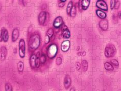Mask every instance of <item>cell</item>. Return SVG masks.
Wrapping results in <instances>:
<instances>
[{"mask_svg": "<svg viewBox=\"0 0 121 91\" xmlns=\"http://www.w3.org/2000/svg\"><path fill=\"white\" fill-rule=\"evenodd\" d=\"M62 36L63 39H68L71 37V32L68 29H65L63 31L62 33Z\"/></svg>", "mask_w": 121, "mask_h": 91, "instance_id": "17", "label": "cell"}, {"mask_svg": "<svg viewBox=\"0 0 121 91\" xmlns=\"http://www.w3.org/2000/svg\"><path fill=\"white\" fill-rule=\"evenodd\" d=\"M78 8L79 10H81L82 9V6H81V1H79L78 3Z\"/></svg>", "mask_w": 121, "mask_h": 91, "instance_id": "34", "label": "cell"}, {"mask_svg": "<svg viewBox=\"0 0 121 91\" xmlns=\"http://www.w3.org/2000/svg\"><path fill=\"white\" fill-rule=\"evenodd\" d=\"M72 84V79L71 77L68 74L65 75L64 78V81H63V84L65 89L66 90H68L69 88V87H71Z\"/></svg>", "mask_w": 121, "mask_h": 91, "instance_id": "8", "label": "cell"}, {"mask_svg": "<svg viewBox=\"0 0 121 91\" xmlns=\"http://www.w3.org/2000/svg\"><path fill=\"white\" fill-rule=\"evenodd\" d=\"M104 68L106 70L109 71H113L114 70L113 65L108 62H106L104 64Z\"/></svg>", "mask_w": 121, "mask_h": 91, "instance_id": "19", "label": "cell"}, {"mask_svg": "<svg viewBox=\"0 0 121 91\" xmlns=\"http://www.w3.org/2000/svg\"><path fill=\"white\" fill-rule=\"evenodd\" d=\"M35 59H36V55L32 54L30 56L29 59V62L30 66L32 68H35L36 67L35 65Z\"/></svg>", "mask_w": 121, "mask_h": 91, "instance_id": "16", "label": "cell"}, {"mask_svg": "<svg viewBox=\"0 0 121 91\" xmlns=\"http://www.w3.org/2000/svg\"><path fill=\"white\" fill-rule=\"evenodd\" d=\"M58 52V46L55 43L50 45L47 49V54L50 59H53Z\"/></svg>", "mask_w": 121, "mask_h": 91, "instance_id": "3", "label": "cell"}, {"mask_svg": "<svg viewBox=\"0 0 121 91\" xmlns=\"http://www.w3.org/2000/svg\"><path fill=\"white\" fill-rule=\"evenodd\" d=\"M50 41V38L47 35H46L45 36V39H44V43H46V44H48Z\"/></svg>", "mask_w": 121, "mask_h": 91, "instance_id": "32", "label": "cell"}, {"mask_svg": "<svg viewBox=\"0 0 121 91\" xmlns=\"http://www.w3.org/2000/svg\"><path fill=\"white\" fill-rule=\"evenodd\" d=\"M59 2H58V6L60 7H62L65 6V3L66 2V0H60V1H59Z\"/></svg>", "mask_w": 121, "mask_h": 91, "instance_id": "29", "label": "cell"}, {"mask_svg": "<svg viewBox=\"0 0 121 91\" xmlns=\"http://www.w3.org/2000/svg\"><path fill=\"white\" fill-rule=\"evenodd\" d=\"M19 56L22 58L25 57L26 54V43L23 39H21L18 43Z\"/></svg>", "mask_w": 121, "mask_h": 91, "instance_id": "4", "label": "cell"}, {"mask_svg": "<svg viewBox=\"0 0 121 91\" xmlns=\"http://www.w3.org/2000/svg\"><path fill=\"white\" fill-rule=\"evenodd\" d=\"M40 64V54L39 52L37 53L36 55V59H35V65L36 68H39Z\"/></svg>", "mask_w": 121, "mask_h": 91, "instance_id": "20", "label": "cell"}, {"mask_svg": "<svg viewBox=\"0 0 121 91\" xmlns=\"http://www.w3.org/2000/svg\"><path fill=\"white\" fill-rule=\"evenodd\" d=\"M81 65V68L82 69L83 71H84V72L87 71V69H88V64L87 61L85 60V59L82 60Z\"/></svg>", "mask_w": 121, "mask_h": 91, "instance_id": "18", "label": "cell"}, {"mask_svg": "<svg viewBox=\"0 0 121 91\" xmlns=\"http://www.w3.org/2000/svg\"><path fill=\"white\" fill-rule=\"evenodd\" d=\"M99 26L103 31L107 30L108 28V22L106 19H103L100 21L99 23Z\"/></svg>", "mask_w": 121, "mask_h": 91, "instance_id": "13", "label": "cell"}, {"mask_svg": "<svg viewBox=\"0 0 121 91\" xmlns=\"http://www.w3.org/2000/svg\"><path fill=\"white\" fill-rule=\"evenodd\" d=\"M76 68L77 70L79 71L81 69V65L79 62H76Z\"/></svg>", "mask_w": 121, "mask_h": 91, "instance_id": "31", "label": "cell"}, {"mask_svg": "<svg viewBox=\"0 0 121 91\" xmlns=\"http://www.w3.org/2000/svg\"><path fill=\"white\" fill-rule=\"evenodd\" d=\"M110 9L111 10H113V9L114 8V5H115V1L114 0H111L110 1Z\"/></svg>", "mask_w": 121, "mask_h": 91, "instance_id": "30", "label": "cell"}, {"mask_svg": "<svg viewBox=\"0 0 121 91\" xmlns=\"http://www.w3.org/2000/svg\"><path fill=\"white\" fill-rule=\"evenodd\" d=\"M73 6V4L72 1H70L68 3V4L67 5V7H66V13H67V14L69 15L70 14V12H71Z\"/></svg>", "mask_w": 121, "mask_h": 91, "instance_id": "24", "label": "cell"}, {"mask_svg": "<svg viewBox=\"0 0 121 91\" xmlns=\"http://www.w3.org/2000/svg\"><path fill=\"white\" fill-rule=\"evenodd\" d=\"M119 18L120 19H121V11L119 12Z\"/></svg>", "mask_w": 121, "mask_h": 91, "instance_id": "36", "label": "cell"}, {"mask_svg": "<svg viewBox=\"0 0 121 91\" xmlns=\"http://www.w3.org/2000/svg\"><path fill=\"white\" fill-rule=\"evenodd\" d=\"M76 13H77V9H76V7L75 6H73L72 8L71 9V12H70V14L69 15L71 16L72 17H74L76 15Z\"/></svg>", "mask_w": 121, "mask_h": 91, "instance_id": "22", "label": "cell"}, {"mask_svg": "<svg viewBox=\"0 0 121 91\" xmlns=\"http://www.w3.org/2000/svg\"><path fill=\"white\" fill-rule=\"evenodd\" d=\"M40 43L41 40L39 35L38 34H34L30 37L28 43L29 48L31 51H35L39 48Z\"/></svg>", "mask_w": 121, "mask_h": 91, "instance_id": "1", "label": "cell"}, {"mask_svg": "<svg viewBox=\"0 0 121 91\" xmlns=\"http://www.w3.org/2000/svg\"><path fill=\"white\" fill-rule=\"evenodd\" d=\"M110 62H111V64L113 65L114 66H115L116 67H119V63L118 61H117V59H111V60L110 61Z\"/></svg>", "mask_w": 121, "mask_h": 91, "instance_id": "26", "label": "cell"}, {"mask_svg": "<svg viewBox=\"0 0 121 91\" xmlns=\"http://www.w3.org/2000/svg\"><path fill=\"white\" fill-rule=\"evenodd\" d=\"M47 13L46 11H43L40 12L38 16V22L39 25L43 26L45 24L46 21L47 20Z\"/></svg>", "mask_w": 121, "mask_h": 91, "instance_id": "6", "label": "cell"}, {"mask_svg": "<svg viewBox=\"0 0 121 91\" xmlns=\"http://www.w3.org/2000/svg\"><path fill=\"white\" fill-rule=\"evenodd\" d=\"M69 91H76L75 89V87L74 86H73L71 87V89L69 90Z\"/></svg>", "mask_w": 121, "mask_h": 91, "instance_id": "35", "label": "cell"}, {"mask_svg": "<svg viewBox=\"0 0 121 91\" xmlns=\"http://www.w3.org/2000/svg\"><path fill=\"white\" fill-rule=\"evenodd\" d=\"M9 40V32L6 28L3 27L0 31V42L7 43Z\"/></svg>", "mask_w": 121, "mask_h": 91, "instance_id": "5", "label": "cell"}, {"mask_svg": "<svg viewBox=\"0 0 121 91\" xmlns=\"http://www.w3.org/2000/svg\"><path fill=\"white\" fill-rule=\"evenodd\" d=\"M17 69L20 72H22L24 69V64L23 61H20L17 64Z\"/></svg>", "mask_w": 121, "mask_h": 91, "instance_id": "21", "label": "cell"}, {"mask_svg": "<svg viewBox=\"0 0 121 91\" xmlns=\"http://www.w3.org/2000/svg\"><path fill=\"white\" fill-rule=\"evenodd\" d=\"M95 13H96L97 15L102 20L105 19L107 17V15L105 12H104L103 11L99 10V9H98V10L95 11Z\"/></svg>", "mask_w": 121, "mask_h": 91, "instance_id": "15", "label": "cell"}, {"mask_svg": "<svg viewBox=\"0 0 121 91\" xmlns=\"http://www.w3.org/2000/svg\"><path fill=\"white\" fill-rule=\"evenodd\" d=\"M97 7L99 9H101L102 11H107L108 10V6L107 3L105 1L103 0H99L97 1L96 3H95Z\"/></svg>", "mask_w": 121, "mask_h": 91, "instance_id": "7", "label": "cell"}, {"mask_svg": "<svg viewBox=\"0 0 121 91\" xmlns=\"http://www.w3.org/2000/svg\"><path fill=\"white\" fill-rule=\"evenodd\" d=\"M46 61V56L44 54H40V63L44 64Z\"/></svg>", "mask_w": 121, "mask_h": 91, "instance_id": "27", "label": "cell"}, {"mask_svg": "<svg viewBox=\"0 0 121 91\" xmlns=\"http://www.w3.org/2000/svg\"><path fill=\"white\" fill-rule=\"evenodd\" d=\"M53 34H54V30L52 29V28H50V29H49L47 31L46 35L49 36L50 39L53 36Z\"/></svg>", "mask_w": 121, "mask_h": 91, "instance_id": "25", "label": "cell"}, {"mask_svg": "<svg viewBox=\"0 0 121 91\" xmlns=\"http://www.w3.org/2000/svg\"><path fill=\"white\" fill-rule=\"evenodd\" d=\"M8 53L7 48L5 46H2L0 48V60L4 61L5 60Z\"/></svg>", "mask_w": 121, "mask_h": 91, "instance_id": "10", "label": "cell"}, {"mask_svg": "<svg viewBox=\"0 0 121 91\" xmlns=\"http://www.w3.org/2000/svg\"><path fill=\"white\" fill-rule=\"evenodd\" d=\"M120 5V2L119 1H115V5H114V8L117 9L119 8Z\"/></svg>", "mask_w": 121, "mask_h": 91, "instance_id": "33", "label": "cell"}, {"mask_svg": "<svg viewBox=\"0 0 121 91\" xmlns=\"http://www.w3.org/2000/svg\"><path fill=\"white\" fill-rule=\"evenodd\" d=\"M5 91H13V87L9 82H6L5 84Z\"/></svg>", "mask_w": 121, "mask_h": 91, "instance_id": "23", "label": "cell"}, {"mask_svg": "<svg viewBox=\"0 0 121 91\" xmlns=\"http://www.w3.org/2000/svg\"><path fill=\"white\" fill-rule=\"evenodd\" d=\"M116 52L117 49L116 47L112 43H109L106 45L104 51V54L106 57L110 58L113 57L116 55Z\"/></svg>", "mask_w": 121, "mask_h": 91, "instance_id": "2", "label": "cell"}, {"mask_svg": "<svg viewBox=\"0 0 121 91\" xmlns=\"http://www.w3.org/2000/svg\"><path fill=\"white\" fill-rule=\"evenodd\" d=\"M63 23V21L62 17L60 16H58L56 17L55 19L54 20L53 25L54 27H55V28H59L62 26Z\"/></svg>", "mask_w": 121, "mask_h": 91, "instance_id": "9", "label": "cell"}, {"mask_svg": "<svg viewBox=\"0 0 121 91\" xmlns=\"http://www.w3.org/2000/svg\"><path fill=\"white\" fill-rule=\"evenodd\" d=\"M19 36H20V31L18 28H15L12 31L11 35V40L13 43L17 41Z\"/></svg>", "mask_w": 121, "mask_h": 91, "instance_id": "11", "label": "cell"}, {"mask_svg": "<svg viewBox=\"0 0 121 91\" xmlns=\"http://www.w3.org/2000/svg\"><path fill=\"white\" fill-rule=\"evenodd\" d=\"M62 58L60 57H57L56 59V64L57 65H60L62 64Z\"/></svg>", "mask_w": 121, "mask_h": 91, "instance_id": "28", "label": "cell"}, {"mask_svg": "<svg viewBox=\"0 0 121 91\" xmlns=\"http://www.w3.org/2000/svg\"><path fill=\"white\" fill-rule=\"evenodd\" d=\"M71 46V43L68 40L63 41L61 45V50L63 52H65L69 51Z\"/></svg>", "mask_w": 121, "mask_h": 91, "instance_id": "12", "label": "cell"}, {"mask_svg": "<svg viewBox=\"0 0 121 91\" xmlns=\"http://www.w3.org/2000/svg\"><path fill=\"white\" fill-rule=\"evenodd\" d=\"M91 3V0H82L81 1V6L83 10H86L88 8Z\"/></svg>", "mask_w": 121, "mask_h": 91, "instance_id": "14", "label": "cell"}]
</instances>
